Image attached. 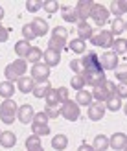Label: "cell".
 Segmentation results:
<instances>
[{
    "label": "cell",
    "instance_id": "cell-17",
    "mask_svg": "<svg viewBox=\"0 0 127 151\" xmlns=\"http://www.w3.org/2000/svg\"><path fill=\"white\" fill-rule=\"evenodd\" d=\"M76 103L79 105V107H90V105L94 103L92 100V92L90 90H79V92H76Z\"/></svg>",
    "mask_w": 127,
    "mask_h": 151
},
{
    "label": "cell",
    "instance_id": "cell-55",
    "mask_svg": "<svg viewBox=\"0 0 127 151\" xmlns=\"http://www.w3.org/2000/svg\"><path fill=\"white\" fill-rule=\"evenodd\" d=\"M125 32H127V20H125Z\"/></svg>",
    "mask_w": 127,
    "mask_h": 151
},
{
    "label": "cell",
    "instance_id": "cell-30",
    "mask_svg": "<svg viewBox=\"0 0 127 151\" xmlns=\"http://www.w3.org/2000/svg\"><path fill=\"white\" fill-rule=\"evenodd\" d=\"M11 66L15 68V72L19 74V78H22V76L28 72V61L26 59H15V61L11 63Z\"/></svg>",
    "mask_w": 127,
    "mask_h": 151
},
{
    "label": "cell",
    "instance_id": "cell-32",
    "mask_svg": "<svg viewBox=\"0 0 127 151\" xmlns=\"http://www.w3.org/2000/svg\"><path fill=\"white\" fill-rule=\"evenodd\" d=\"M66 46V41L65 39H57V37H50L48 41V48L50 50H55V52H63Z\"/></svg>",
    "mask_w": 127,
    "mask_h": 151
},
{
    "label": "cell",
    "instance_id": "cell-10",
    "mask_svg": "<svg viewBox=\"0 0 127 151\" xmlns=\"http://www.w3.org/2000/svg\"><path fill=\"white\" fill-rule=\"evenodd\" d=\"M33 116H35V111H33V107H32L29 103L20 105L19 111H17V118H19L20 124H32Z\"/></svg>",
    "mask_w": 127,
    "mask_h": 151
},
{
    "label": "cell",
    "instance_id": "cell-44",
    "mask_svg": "<svg viewBox=\"0 0 127 151\" xmlns=\"http://www.w3.org/2000/svg\"><path fill=\"white\" fill-rule=\"evenodd\" d=\"M109 11H110V15H114V19H122V11H120V6H118V0H113L110 2V6H109Z\"/></svg>",
    "mask_w": 127,
    "mask_h": 151
},
{
    "label": "cell",
    "instance_id": "cell-47",
    "mask_svg": "<svg viewBox=\"0 0 127 151\" xmlns=\"http://www.w3.org/2000/svg\"><path fill=\"white\" fill-rule=\"evenodd\" d=\"M70 68L74 70V74H81V72H83V66H81L79 59H72V61H70Z\"/></svg>",
    "mask_w": 127,
    "mask_h": 151
},
{
    "label": "cell",
    "instance_id": "cell-27",
    "mask_svg": "<svg viewBox=\"0 0 127 151\" xmlns=\"http://www.w3.org/2000/svg\"><path fill=\"white\" fill-rule=\"evenodd\" d=\"M44 100H46V107H59L61 105L59 96H57V88H50L48 94L44 96Z\"/></svg>",
    "mask_w": 127,
    "mask_h": 151
},
{
    "label": "cell",
    "instance_id": "cell-26",
    "mask_svg": "<svg viewBox=\"0 0 127 151\" xmlns=\"http://www.w3.org/2000/svg\"><path fill=\"white\" fill-rule=\"evenodd\" d=\"M105 85V83H103ZM96 87V88H92V100H96L98 103H105L107 101V98H109V94H107V90H105V87Z\"/></svg>",
    "mask_w": 127,
    "mask_h": 151
},
{
    "label": "cell",
    "instance_id": "cell-5",
    "mask_svg": "<svg viewBox=\"0 0 127 151\" xmlns=\"http://www.w3.org/2000/svg\"><path fill=\"white\" fill-rule=\"evenodd\" d=\"M90 42L94 44V46H100V48H113V42H114V37H113V33L109 32V29H101L100 33H96L92 39H90Z\"/></svg>",
    "mask_w": 127,
    "mask_h": 151
},
{
    "label": "cell",
    "instance_id": "cell-31",
    "mask_svg": "<svg viewBox=\"0 0 127 151\" xmlns=\"http://www.w3.org/2000/svg\"><path fill=\"white\" fill-rule=\"evenodd\" d=\"M120 107H122V100H120L118 96H110V98H107V101H105V109H107V111L116 112V111H120Z\"/></svg>",
    "mask_w": 127,
    "mask_h": 151
},
{
    "label": "cell",
    "instance_id": "cell-3",
    "mask_svg": "<svg viewBox=\"0 0 127 151\" xmlns=\"http://www.w3.org/2000/svg\"><path fill=\"white\" fill-rule=\"evenodd\" d=\"M90 19L94 20L96 26H105L107 22H109V19H110L109 7H105L103 4H94L92 13H90Z\"/></svg>",
    "mask_w": 127,
    "mask_h": 151
},
{
    "label": "cell",
    "instance_id": "cell-43",
    "mask_svg": "<svg viewBox=\"0 0 127 151\" xmlns=\"http://www.w3.org/2000/svg\"><path fill=\"white\" fill-rule=\"evenodd\" d=\"M116 96L120 98V100H125V98H127V81L116 83Z\"/></svg>",
    "mask_w": 127,
    "mask_h": 151
},
{
    "label": "cell",
    "instance_id": "cell-9",
    "mask_svg": "<svg viewBox=\"0 0 127 151\" xmlns=\"http://www.w3.org/2000/svg\"><path fill=\"white\" fill-rule=\"evenodd\" d=\"M105 103H98V101H94L90 107H88L87 111V116L88 120H92V122H100V120L105 116Z\"/></svg>",
    "mask_w": 127,
    "mask_h": 151
},
{
    "label": "cell",
    "instance_id": "cell-37",
    "mask_svg": "<svg viewBox=\"0 0 127 151\" xmlns=\"http://www.w3.org/2000/svg\"><path fill=\"white\" fill-rule=\"evenodd\" d=\"M4 76H6V81H9V83H17V79H19V74L15 72L11 65H7L4 68Z\"/></svg>",
    "mask_w": 127,
    "mask_h": 151
},
{
    "label": "cell",
    "instance_id": "cell-23",
    "mask_svg": "<svg viewBox=\"0 0 127 151\" xmlns=\"http://www.w3.org/2000/svg\"><path fill=\"white\" fill-rule=\"evenodd\" d=\"M15 83H9V81H2L0 83V96L4 98V100H11L13 94H15Z\"/></svg>",
    "mask_w": 127,
    "mask_h": 151
},
{
    "label": "cell",
    "instance_id": "cell-35",
    "mask_svg": "<svg viewBox=\"0 0 127 151\" xmlns=\"http://www.w3.org/2000/svg\"><path fill=\"white\" fill-rule=\"evenodd\" d=\"M22 39L28 41V42H32L33 39H37V35H35V32H33L32 24H24V26H22Z\"/></svg>",
    "mask_w": 127,
    "mask_h": 151
},
{
    "label": "cell",
    "instance_id": "cell-6",
    "mask_svg": "<svg viewBox=\"0 0 127 151\" xmlns=\"http://www.w3.org/2000/svg\"><path fill=\"white\" fill-rule=\"evenodd\" d=\"M29 78L35 83H46L50 78V66H46L42 61L37 63V65H32V76Z\"/></svg>",
    "mask_w": 127,
    "mask_h": 151
},
{
    "label": "cell",
    "instance_id": "cell-45",
    "mask_svg": "<svg viewBox=\"0 0 127 151\" xmlns=\"http://www.w3.org/2000/svg\"><path fill=\"white\" fill-rule=\"evenodd\" d=\"M57 96H59V101H61V103H65L66 100H70V98H68V88H66V87H59L57 88Z\"/></svg>",
    "mask_w": 127,
    "mask_h": 151
},
{
    "label": "cell",
    "instance_id": "cell-40",
    "mask_svg": "<svg viewBox=\"0 0 127 151\" xmlns=\"http://www.w3.org/2000/svg\"><path fill=\"white\" fill-rule=\"evenodd\" d=\"M32 124H35V125H48V116H46V112H44V111L35 112Z\"/></svg>",
    "mask_w": 127,
    "mask_h": 151
},
{
    "label": "cell",
    "instance_id": "cell-46",
    "mask_svg": "<svg viewBox=\"0 0 127 151\" xmlns=\"http://www.w3.org/2000/svg\"><path fill=\"white\" fill-rule=\"evenodd\" d=\"M105 90H107V94H109V98L110 96H116V83L114 81H105Z\"/></svg>",
    "mask_w": 127,
    "mask_h": 151
},
{
    "label": "cell",
    "instance_id": "cell-20",
    "mask_svg": "<svg viewBox=\"0 0 127 151\" xmlns=\"http://www.w3.org/2000/svg\"><path fill=\"white\" fill-rule=\"evenodd\" d=\"M52 147H54L55 151H65L66 147H68V137L63 133L55 134L54 138H52Z\"/></svg>",
    "mask_w": 127,
    "mask_h": 151
},
{
    "label": "cell",
    "instance_id": "cell-21",
    "mask_svg": "<svg viewBox=\"0 0 127 151\" xmlns=\"http://www.w3.org/2000/svg\"><path fill=\"white\" fill-rule=\"evenodd\" d=\"M109 32L113 33L114 39H116V37H122V33L125 32V20H123V19H113Z\"/></svg>",
    "mask_w": 127,
    "mask_h": 151
},
{
    "label": "cell",
    "instance_id": "cell-49",
    "mask_svg": "<svg viewBox=\"0 0 127 151\" xmlns=\"http://www.w3.org/2000/svg\"><path fill=\"white\" fill-rule=\"evenodd\" d=\"M9 39V29L2 26V22H0V42H6Z\"/></svg>",
    "mask_w": 127,
    "mask_h": 151
},
{
    "label": "cell",
    "instance_id": "cell-11",
    "mask_svg": "<svg viewBox=\"0 0 127 151\" xmlns=\"http://www.w3.org/2000/svg\"><path fill=\"white\" fill-rule=\"evenodd\" d=\"M42 63L50 66V68H54L61 63V52H55V50H50L46 48V52H42Z\"/></svg>",
    "mask_w": 127,
    "mask_h": 151
},
{
    "label": "cell",
    "instance_id": "cell-39",
    "mask_svg": "<svg viewBox=\"0 0 127 151\" xmlns=\"http://www.w3.org/2000/svg\"><path fill=\"white\" fill-rule=\"evenodd\" d=\"M37 147H41V138L35 137V134L28 137V138H26V149L32 151V149H37Z\"/></svg>",
    "mask_w": 127,
    "mask_h": 151
},
{
    "label": "cell",
    "instance_id": "cell-19",
    "mask_svg": "<svg viewBox=\"0 0 127 151\" xmlns=\"http://www.w3.org/2000/svg\"><path fill=\"white\" fill-rule=\"evenodd\" d=\"M29 50H32V42H28V41H17V44H15V54L19 55V59H26L28 54H29Z\"/></svg>",
    "mask_w": 127,
    "mask_h": 151
},
{
    "label": "cell",
    "instance_id": "cell-8",
    "mask_svg": "<svg viewBox=\"0 0 127 151\" xmlns=\"http://www.w3.org/2000/svg\"><path fill=\"white\" fill-rule=\"evenodd\" d=\"M100 63H101L103 72L105 70H116L118 66H120V59H118V55L110 50V52H105V54L100 57Z\"/></svg>",
    "mask_w": 127,
    "mask_h": 151
},
{
    "label": "cell",
    "instance_id": "cell-50",
    "mask_svg": "<svg viewBox=\"0 0 127 151\" xmlns=\"http://www.w3.org/2000/svg\"><path fill=\"white\" fill-rule=\"evenodd\" d=\"M118 6H120L122 13H127V0H118Z\"/></svg>",
    "mask_w": 127,
    "mask_h": 151
},
{
    "label": "cell",
    "instance_id": "cell-15",
    "mask_svg": "<svg viewBox=\"0 0 127 151\" xmlns=\"http://www.w3.org/2000/svg\"><path fill=\"white\" fill-rule=\"evenodd\" d=\"M33 87H35V81L29 78V76H22V78L17 79V88H19V92H22V94L33 92Z\"/></svg>",
    "mask_w": 127,
    "mask_h": 151
},
{
    "label": "cell",
    "instance_id": "cell-57",
    "mask_svg": "<svg viewBox=\"0 0 127 151\" xmlns=\"http://www.w3.org/2000/svg\"><path fill=\"white\" fill-rule=\"evenodd\" d=\"M0 134H2V129H0Z\"/></svg>",
    "mask_w": 127,
    "mask_h": 151
},
{
    "label": "cell",
    "instance_id": "cell-22",
    "mask_svg": "<svg viewBox=\"0 0 127 151\" xmlns=\"http://www.w3.org/2000/svg\"><path fill=\"white\" fill-rule=\"evenodd\" d=\"M92 147H94V151H107L110 147L109 146V137H105V134H96L94 142H92Z\"/></svg>",
    "mask_w": 127,
    "mask_h": 151
},
{
    "label": "cell",
    "instance_id": "cell-2",
    "mask_svg": "<svg viewBox=\"0 0 127 151\" xmlns=\"http://www.w3.org/2000/svg\"><path fill=\"white\" fill-rule=\"evenodd\" d=\"M59 112H61V116H63L65 120H68V122H77L79 116H81L79 105L76 103V100H66L65 103H61Z\"/></svg>",
    "mask_w": 127,
    "mask_h": 151
},
{
    "label": "cell",
    "instance_id": "cell-36",
    "mask_svg": "<svg viewBox=\"0 0 127 151\" xmlns=\"http://www.w3.org/2000/svg\"><path fill=\"white\" fill-rule=\"evenodd\" d=\"M114 78H116L118 83L127 81V65H120V66H118V68L114 70Z\"/></svg>",
    "mask_w": 127,
    "mask_h": 151
},
{
    "label": "cell",
    "instance_id": "cell-42",
    "mask_svg": "<svg viewBox=\"0 0 127 151\" xmlns=\"http://www.w3.org/2000/svg\"><path fill=\"white\" fill-rule=\"evenodd\" d=\"M52 37H57V39H65L68 37V29L63 28V26H55L54 29H52Z\"/></svg>",
    "mask_w": 127,
    "mask_h": 151
},
{
    "label": "cell",
    "instance_id": "cell-4",
    "mask_svg": "<svg viewBox=\"0 0 127 151\" xmlns=\"http://www.w3.org/2000/svg\"><path fill=\"white\" fill-rule=\"evenodd\" d=\"M81 61V66H83V70H88V72H101V63H100V55L96 54V52H88V54L83 55V59H79Z\"/></svg>",
    "mask_w": 127,
    "mask_h": 151
},
{
    "label": "cell",
    "instance_id": "cell-34",
    "mask_svg": "<svg viewBox=\"0 0 127 151\" xmlns=\"http://www.w3.org/2000/svg\"><path fill=\"white\" fill-rule=\"evenodd\" d=\"M59 2L57 0H46V2H42V9L46 11L48 15H54V13H57L59 11Z\"/></svg>",
    "mask_w": 127,
    "mask_h": 151
},
{
    "label": "cell",
    "instance_id": "cell-48",
    "mask_svg": "<svg viewBox=\"0 0 127 151\" xmlns=\"http://www.w3.org/2000/svg\"><path fill=\"white\" fill-rule=\"evenodd\" d=\"M44 112H46V116H48V120H52V118H57L61 112H59V109L57 107H46L44 109Z\"/></svg>",
    "mask_w": 127,
    "mask_h": 151
},
{
    "label": "cell",
    "instance_id": "cell-18",
    "mask_svg": "<svg viewBox=\"0 0 127 151\" xmlns=\"http://www.w3.org/2000/svg\"><path fill=\"white\" fill-rule=\"evenodd\" d=\"M15 144H17V134L13 131H2V134H0V146L4 149H11V147H15Z\"/></svg>",
    "mask_w": 127,
    "mask_h": 151
},
{
    "label": "cell",
    "instance_id": "cell-29",
    "mask_svg": "<svg viewBox=\"0 0 127 151\" xmlns=\"http://www.w3.org/2000/svg\"><path fill=\"white\" fill-rule=\"evenodd\" d=\"M26 61H29L32 65H37L42 61V50L39 46H32V50H29V54L26 57Z\"/></svg>",
    "mask_w": 127,
    "mask_h": 151
},
{
    "label": "cell",
    "instance_id": "cell-25",
    "mask_svg": "<svg viewBox=\"0 0 127 151\" xmlns=\"http://www.w3.org/2000/svg\"><path fill=\"white\" fill-rule=\"evenodd\" d=\"M113 52L118 57L127 54V39H123V37H116L114 42H113Z\"/></svg>",
    "mask_w": 127,
    "mask_h": 151
},
{
    "label": "cell",
    "instance_id": "cell-16",
    "mask_svg": "<svg viewBox=\"0 0 127 151\" xmlns=\"http://www.w3.org/2000/svg\"><path fill=\"white\" fill-rule=\"evenodd\" d=\"M61 9V17L65 22H70V24H77L79 19H77V11H76V7H70V6H61L59 7Z\"/></svg>",
    "mask_w": 127,
    "mask_h": 151
},
{
    "label": "cell",
    "instance_id": "cell-51",
    "mask_svg": "<svg viewBox=\"0 0 127 151\" xmlns=\"http://www.w3.org/2000/svg\"><path fill=\"white\" fill-rule=\"evenodd\" d=\"M77 151H94V147H92L90 144H81V146L77 147Z\"/></svg>",
    "mask_w": 127,
    "mask_h": 151
},
{
    "label": "cell",
    "instance_id": "cell-56",
    "mask_svg": "<svg viewBox=\"0 0 127 151\" xmlns=\"http://www.w3.org/2000/svg\"><path fill=\"white\" fill-rule=\"evenodd\" d=\"M123 151H127V146H125V149H123Z\"/></svg>",
    "mask_w": 127,
    "mask_h": 151
},
{
    "label": "cell",
    "instance_id": "cell-14",
    "mask_svg": "<svg viewBox=\"0 0 127 151\" xmlns=\"http://www.w3.org/2000/svg\"><path fill=\"white\" fill-rule=\"evenodd\" d=\"M94 37V29H92V26L88 24V22H77V39H81V41H90Z\"/></svg>",
    "mask_w": 127,
    "mask_h": 151
},
{
    "label": "cell",
    "instance_id": "cell-13",
    "mask_svg": "<svg viewBox=\"0 0 127 151\" xmlns=\"http://www.w3.org/2000/svg\"><path fill=\"white\" fill-rule=\"evenodd\" d=\"M109 146L116 151H123L125 146H127V134L125 133H114L113 137L109 138Z\"/></svg>",
    "mask_w": 127,
    "mask_h": 151
},
{
    "label": "cell",
    "instance_id": "cell-52",
    "mask_svg": "<svg viewBox=\"0 0 127 151\" xmlns=\"http://www.w3.org/2000/svg\"><path fill=\"white\" fill-rule=\"evenodd\" d=\"M2 19H4V9H2V6H0V22H2Z\"/></svg>",
    "mask_w": 127,
    "mask_h": 151
},
{
    "label": "cell",
    "instance_id": "cell-54",
    "mask_svg": "<svg viewBox=\"0 0 127 151\" xmlns=\"http://www.w3.org/2000/svg\"><path fill=\"white\" fill-rule=\"evenodd\" d=\"M123 112H125V116H127V103L123 105Z\"/></svg>",
    "mask_w": 127,
    "mask_h": 151
},
{
    "label": "cell",
    "instance_id": "cell-24",
    "mask_svg": "<svg viewBox=\"0 0 127 151\" xmlns=\"http://www.w3.org/2000/svg\"><path fill=\"white\" fill-rule=\"evenodd\" d=\"M50 88H52L50 81H46V83H35V87H33V96L37 98V100H44V96L48 94Z\"/></svg>",
    "mask_w": 127,
    "mask_h": 151
},
{
    "label": "cell",
    "instance_id": "cell-7",
    "mask_svg": "<svg viewBox=\"0 0 127 151\" xmlns=\"http://www.w3.org/2000/svg\"><path fill=\"white\" fill-rule=\"evenodd\" d=\"M94 0H79L76 4V11H77V19L79 22H87V19H90L92 7H94Z\"/></svg>",
    "mask_w": 127,
    "mask_h": 151
},
{
    "label": "cell",
    "instance_id": "cell-12",
    "mask_svg": "<svg viewBox=\"0 0 127 151\" xmlns=\"http://www.w3.org/2000/svg\"><path fill=\"white\" fill-rule=\"evenodd\" d=\"M29 24H32V28H33V32H35L37 37H46V33L50 32L48 22L44 20V19H41V17H35Z\"/></svg>",
    "mask_w": 127,
    "mask_h": 151
},
{
    "label": "cell",
    "instance_id": "cell-1",
    "mask_svg": "<svg viewBox=\"0 0 127 151\" xmlns=\"http://www.w3.org/2000/svg\"><path fill=\"white\" fill-rule=\"evenodd\" d=\"M17 111H19V107L13 100H4L0 103V118H2V122L6 125H11L17 120Z\"/></svg>",
    "mask_w": 127,
    "mask_h": 151
},
{
    "label": "cell",
    "instance_id": "cell-33",
    "mask_svg": "<svg viewBox=\"0 0 127 151\" xmlns=\"http://www.w3.org/2000/svg\"><path fill=\"white\" fill-rule=\"evenodd\" d=\"M85 85H87V83H85V79H83V76H81V74H76V76L70 79V87H72L74 90H77V92H79V90H83Z\"/></svg>",
    "mask_w": 127,
    "mask_h": 151
},
{
    "label": "cell",
    "instance_id": "cell-41",
    "mask_svg": "<svg viewBox=\"0 0 127 151\" xmlns=\"http://www.w3.org/2000/svg\"><path fill=\"white\" fill-rule=\"evenodd\" d=\"M26 9L29 13H37L39 9H42V0H28V2H26Z\"/></svg>",
    "mask_w": 127,
    "mask_h": 151
},
{
    "label": "cell",
    "instance_id": "cell-53",
    "mask_svg": "<svg viewBox=\"0 0 127 151\" xmlns=\"http://www.w3.org/2000/svg\"><path fill=\"white\" fill-rule=\"evenodd\" d=\"M32 151H44V147L41 146V147H37V149H32Z\"/></svg>",
    "mask_w": 127,
    "mask_h": 151
},
{
    "label": "cell",
    "instance_id": "cell-38",
    "mask_svg": "<svg viewBox=\"0 0 127 151\" xmlns=\"http://www.w3.org/2000/svg\"><path fill=\"white\" fill-rule=\"evenodd\" d=\"M32 131H33V134L35 137H46V134H50V127L48 125H35V124H32Z\"/></svg>",
    "mask_w": 127,
    "mask_h": 151
},
{
    "label": "cell",
    "instance_id": "cell-28",
    "mask_svg": "<svg viewBox=\"0 0 127 151\" xmlns=\"http://www.w3.org/2000/svg\"><path fill=\"white\" fill-rule=\"evenodd\" d=\"M68 48L74 52V54H85V52H87V42L76 37L74 41H70V42H68Z\"/></svg>",
    "mask_w": 127,
    "mask_h": 151
}]
</instances>
